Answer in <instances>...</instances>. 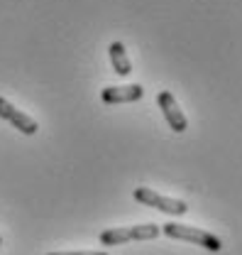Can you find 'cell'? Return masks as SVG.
<instances>
[{"mask_svg":"<svg viewBox=\"0 0 242 255\" xmlns=\"http://www.w3.org/2000/svg\"><path fill=\"white\" fill-rule=\"evenodd\" d=\"M169 238H176V241H188V243H196V246H203L206 251L218 253L223 248L220 238L213 236L208 231H201V228H193V226H183V223H166L161 228Z\"/></svg>","mask_w":242,"mask_h":255,"instance_id":"obj_1","label":"cell"},{"mask_svg":"<svg viewBox=\"0 0 242 255\" xmlns=\"http://www.w3.org/2000/svg\"><path fill=\"white\" fill-rule=\"evenodd\" d=\"M145 96V89L140 84H130V86H108L103 89L100 98L105 103H132V101H140Z\"/></svg>","mask_w":242,"mask_h":255,"instance_id":"obj_6","label":"cell"},{"mask_svg":"<svg viewBox=\"0 0 242 255\" xmlns=\"http://www.w3.org/2000/svg\"><path fill=\"white\" fill-rule=\"evenodd\" d=\"M161 233V228L157 223H140V226H130V228H110L100 233V243L103 246H120L125 241H152Z\"/></svg>","mask_w":242,"mask_h":255,"instance_id":"obj_2","label":"cell"},{"mask_svg":"<svg viewBox=\"0 0 242 255\" xmlns=\"http://www.w3.org/2000/svg\"><path fill=\"white\" fill-rule=\"evenodd\" d=\"M49 255H108L103 251H81V253H49Z\"/></svg>","mask_w":242,"mask_h":255,"instance_id":"obj_8","label":"cell"},{"mask_svg":"<svg viewBox=\"0 0 242 255\" xmlns=\"http://www.w3.org/2000/svg\"><path fill=\"white\" fill-rule=\"evenodd\" d=\"M0 118H5V121H10L12 126L17 128L20 132H25V135H34L37 132V123L32 121L27 113H22V111H17L10 101H5L2 96H0Z\"/></svg>","mask_w":242,"mask_h":255,"instance_id":"obj_5","label":"cell"},{"mask_svg":"<svg viewBox=\"0 0 242 255\" xmlns=\"http://www.w3.org/2000/svg\"><path fill=\"white\" fill-rule=\"evenodd\" d=\"M135 199H137L140 204H145V206L159 209V211L171 214V216H183V214L188 211L186 201H181V199H169V196H161V194H157L154 189H147V187H137V189H135Z\"/></svg>","mask_w":242,"mask_h":255,"instance_id":"obj_3","label":"cell"},{"mask_svg":"<svg viewBox=\"0 0 242 255\" xmlns=\"http://www.w3.org/2000/svg\"><path fill=\"white\" fill-rule=\"evenodd\" d=\"M0 246H2V238H0Z\"/></svg>","mask_w":242,"mask_h":255,"instance_id":"obj_9","label":"cell"},{"mask_svg":"<svg viewBox=\"0 0 242 255\" xmlns=\"http://www.w3.org/2000/svg\"><path fill=\"white\" fill-rule=\"evenodd\" d=\"M157 101H159V108H161V113H164L169 128H171L174 132H183V130L188 128V121H186V116L181 113L176 98L169 94V91H161V94L157 96Z\"/></svg>","mask_w":242,"mask_h":255,"instance_id":"obj_4","label":"cell"},{"mask_svg":"<svg viewBox=\"0 0 242 255\" xmlns=\"http://www.w3.org/2000/svg\"><path fill=\"white\" fill-rule=\"evenodd\" d=\"M108 54H110V62H113L115 74L127 76V74L132 71V64H130V59H127V49H125L122 42H113V44L108 47Z\"/></svg>","mask_w":242,"mask_h":255,"instance_id":"obj_7","label":"cell"}]
</instances>
